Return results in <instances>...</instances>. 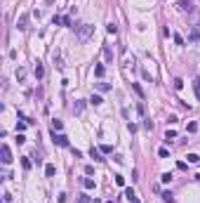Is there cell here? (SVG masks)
Wrapping results in <instances>:
<instances>
[{
	"label": "cell",
	"mask_w": 200,
	"mask_h": 203,
	"mask_svg": "<svg viewBox=\"0 0 200 203\" xmlns=\"http://www.w3.org/2000/svg\"><path fill=\"white\" fill-rule=\"evenodd\" d=\"M92 33H94V26H89V24H80V26H76V40H78V43H85Z\"/></svg>",
	"instance_id": "obj_1"
},
{
	"label": "cell",
	"mask_w": 200,
	"mask_h": 203,
	"mask_svg": "<svg viewBox=\"0 0 200 203\" xmlns=\"http://www.w3.org/2000/svg\"><path fill=\"white\" fill-rule=\"evenodd\" d=\"M0 156H3L0 161H3L5 165H10V163H12V151H10V146H7V144H3V146H0Z\"/></svg>",
	"instance_id": "obj_2"
},
{
	"label": "cell",
	"mask_w": 200,
	"mask_h": 203,
	"mask_svg": "<svg viewBox=\"0 0 200 203\" xmlns=\"http://www.w3.org/2000/svg\"><path fill=\"white\" fill-rule=\"evenodd\" d=\"M52 142L57 144V146H68V137H66V135H61V132L57 135L54 130H52Z\"/></svg>",
	"instance_id": "obj_3"
},
{
	"label": "cell",
	"mask_w": 200,
	"mask_h": 203,
	"mask_svg": "<svg viewBox=\"0 0 200 203\" xmlns=\"http://www.w3.org/2000/svg\"><path fill=\"white\" fill-rule=\"evenodd\" d=\"M16 28H19V31H26V28H28V14H21V17H19Z\"/></svg>",
	"instance_id": "obj_4"
},
{
	"label": "cell",
	"mask_w": 200,
	"mask_h": 203,
	"mask_svg": "<svg viewBox=\"0 0 200 203\" xmlns=\"http://www.w3.org/2000/svg\"><path fill=\"white\" fill-rule=\"evenodd\" d=\"M125 198H127V201H130V203H141V201L137 198V194H134L132 189H125Z\"/></svg>",
	"instance_id": "obj_5"
},
{
	"label": "cell",
	"mask_w": 200,
	"mask_h": 203,
	"mask_svg": "<svg viewBox=\"0 0 200 203\" xmlns=\"http://www.w3.org/2000/svg\"><path fill=\"white\" fill-rule=\"evenodd\" d=\"M104 57H106V62H113V50H111V45H104Z\"/></svg>",
	"instance_id": "obj_6"
},
{
	"label": "cell",
	"mask_w": 200,
	"mask_h": 203,
	"mask_svg": "<svg viewBox=\"0 0 200 203\" xmlns=\"http://www.w3.org/2000/svg\"><path fill=\"white\" fill-rule=\"evenodd\" d=\"M33 73H35V78H38V80H40V78L45 76V69H43V64H40V62L35 64V71H33Z\"/></svg>",
	"instance_id": "obj_7"
},
{
	"label": "cell",
	"mask_w": 200,
	"mask_h": 203,
	"mask_svg": "<svg viewBox=\"0 0 200 203\" xmlns=\"http://www.w3.org/2000/svg\"><path fill=\"white\" fill-rule=\"evenodd\" d=\"M82 187H85V189H94V179H92V177H85V179H82Z\"/></svg>",
	"instance_id": "obj_8"
},
{
	"label": "cell",
	"mask_w": 200,
	"mask_h": 203,
	"mask_svg": "<svg viewBox=\"0 0 200 203\" xmlns=\"http://www.w3.org/2000/svg\"><path fill=\"white\" fill-rule=\"evenodd\" d=\"M89 156H92L94 161H104V158H101V154H99V149H94V146L89 149Z\"/></svg>",
	"instance_id": "obj_9"
},
{
	"label": "cell",
	"mask_w": 200,
	"mask_h": 203,
	"mask_svg": "<svg viewBox=\"0 0 200 203\" xmlns=\"http://www.w3.org/2000/svg\"><path fill=\"white\" fill-rule=\"evenodd\" d=\"M61 127H64V123H61V121H57V118L52 121V130H54V132H59Z\"/></svg>",
	"instance_id": "obj_10"
},
{
	"label": "cell",
	"mask_w": 200,
	"mask_h": 203,
	"mask_svg": "<svg viewBox=\"0 0 200 203\" xmlns=\"http://www.w3.org/2000/svg\"><path fill=\"white\" fill-rule=\"evenodd\" d=\"M193 90H195V97L200 99V76H198V78L193 80Z\"/></svg>",
	"instance_id": "obj_11"
},
{
	"label": "cell",
	"mask_w": 200,
	"mask_h": 203,
	"mask_svg": "<svg viewBox=\"0 0 200 203\" xmlns=\"http://www.w3.org/2000/svg\"><path fill=\"white\" fill-rule=\"evenodd\" d=\"M160 179H162V184H170V182H172V173H162Z\"/></svg>",
	"instance_id": "obj_12"
},
{
	"label": "cell",
	"mask_w": 200,
	"mask_h": 203,
	"mask_svg": "<svg viewBox=\"0 0 200 203\" xmlns=\"http://www.w3.org/2000/svg\"><path fill=\"white\" fill-rule=\"evenodd\" d=\"M101 102H104V99H101L99 95H92V97H89V104H94V106H99Z\"/></svg>",
	"instance_id": "obj_13"
},
{
	"label": "cell",
	"mask_w": 200,
	"mask_h": 203,
	"mask_svg": "<svg viewBox=\"0 0 200 203\" xmlns=\"http://www.w3.org/2000/svg\"><path fill=\"white\" fill-rule=\"evenodd\" d=\"M54 173H57L54 165H47V168H45V175H47V177H54Z\"/></svg>",
	"instance_id": "obj_14"
},
{
	"label": "cell",
	"mask_w": 200,
	"mask_h": 203,
	"mask_svg": "<svg viewBox=\"0 0 200 203\" xmlns=\"http://www.w3.org/2000/svg\"><path fill=\"white\" fill-rule=\"evenodd\" d=\"M172 139H177V132H174V130H167V135H165V142H172Z\"/></svg>",
	"instance_id": "obj_15"
},
{
	"label": "cell",
	"mask_w": 200,
	"mask_h": 203,
	"mask_svg": "<svg viewBox=\"0 0 200 203\" xmlns=\"http://www.w3.org/2000/svg\"><path fill=\"white\" fill-rule=\"evenodd\" d=\"M186 158H188V163H200V156L198 154H188Z\"/></svg>",
	"instance_id": "obj_16"
},
{
	"label": "cell",
	"mask_w": 200,
	"mask_h": 203,
	"mask_svg": "<svg viewBox=\"0 0 200 203\" xmlns=\"http://www.w3.org/2000/svg\"><path fill=\"white\" fill-rule=\"evenodd\" d=\"M94 76H97V78H101V76H104V66H101V64H99V66H94Z\"/></svg>",
	"instance_id": "obj_17"
},
{
	"label": "cell",
	"mask_w": 200,
	"mask_h": 203,
	"mask_svg": "<svg viewBox=\"0 0 200 203\" xmlns=\"http://www.w3.org/2000/svg\"><path fill=\"white\" fill-rule=\"evenodd\" d=\"M158 156H160V158H167V156H170V151L165 149V146H162V149H158Z\"/></svg>",
	"instance_id": "obj_18"
},
{
	"label": "cell",
	"mask_w": 200,
	"mask_h": 203,
	"mask_svg": "<svg viewBox=\"0 0 200 203\" xmlns=\"http://www.w3.org/2000/svg\"><path fill=\"white\" fill-rule=\"evenodd\" d=\"M115 184H118V187H125V177L122 175H115Z\"/></svg>",
	"instance_id": "obj_19"
},
{
	"label": "cell",
	"mask_w": 200,
	"mask_h": 203,
	"mask_svg": "<svg viewBox=\"0 0 200 203\" xmlns=\"http://www.w3.org/2000/svg\"><path fill=\"white\" fill-rule=\"evenodd\" d=\"M97 87H99L101 92H106V90H111V85H108V83H97Z\"/></svg>",
	"instance_id": "obj_20"
},
{
	"label": "cell",
	"mask_w": 200,
	"mask_h": 203,
	"mask_svg": "<svg viewBox=\"0 0 200 203\" xmlns=\"http://www.w3.org/2000/svg\"><path fill=\"white\" fill-rule=\"evenodd\" d=\"M101 151H104V154H111L113 146H111V144H101Z\"/></svg>",
	"instance_id": "obj_21"
},
{
	"label": "cell",
	"mask_w": 200,
	"mask_h": 203,
	"mask_svg": "<svg viewBox=\"0 0 200 203\" xmlns=\"http://www.w3.org/2000/svg\"><path fill=\"white\" fill-rule=\"evenodd\" d=\"M172 38H174V43H177V45H184V38H181V35H179V33H174V35H172Z\"/></svg>",
	"instance_id": "obj_22"
},
{
	"label": "cell",
	"mask_w": 200,
	"mask_h": 203,
	"mask_svg": "<svg viewBox=\"0 0 200 203\" xmlns=\"http://www.w3.org/2000/svg\"><path fill=\"white\" fill-rule=\"evenodd\" d=\"M106 31H108V33H118V26H115V24H108Z\"/></svg>",
	"instance_id": "obj_23"
},
{
	"label": "cell",
	"mask_w": 200,
	"mask_h": 203,
	"mask_svg": "<svg viewBox=\"0 0 200 203\" xmlns=\"http://www.w3.org/2000/svg\"><path fill=\"white\" fill-rule=\"evenodd\" d=\"M162 201H167V203H172V191H165V194H162Z\"/></svg>",
	"instance_id": "obj_24"
},
{
	"label": "cell",
	"mask_w": 200,
	"mask_h": 203,
	"mask_svg": "<svg viewBox=\"0 0 200 203\" xmlns=\"http://www.w3.org/2000/svg\"><path fill=\"white\" fill-rule=\"evenodd\" d=\"M61 24H64V26H71L73 21H71V17H61Z\"/></svg>",
	"instance_id": "obj_25"
},
{
	"label": "cell",
	"mask_w": 200,
	"mask_h": 203,
	"mask_svg": "<svg viewBox=\"0 0 200 203\" xmlns=\"http://www.w3.org/2000/svg\"><path fill=\"white\" fill-rule=\"evenodd\" d=\"M174 87H177V90H181V87H184V80L177 78V80H174Z\"/></svg>",
	"instance_id": "obj_26"
},
{
	"label": "cell",
	"mask_w": 200,
	"mask_h": 203,
	"mask_svg": "<svg viewBox=\"0 0 200 203\" xmlns=\"http://www.w3.org/2000/svg\"><path fill=\"white\" fill-rule=\"evenodd\" d=\"M132 87H134V92H137V95H139V97H144V92H141V87H139L137 83H132Z\"/></svg>",
	"instance_id": "obj_27"
},
{
	"label": "cell",
	"mask_w": 200,
	"mask_h": 203,
	"mask_svg": "<svg viewBox=\"0 0 200 203\" xmlns=\"http://www.w3.org/2000/svg\"><path fill=\"white\" fill-rule=\"evenodd\" d=\"M52 24H54V26H59V24H61V17L54 14V17H52Z\"/></svg>",
	"instance_id": "obj_28"
},
{
	"label": "cell",
	"mask_w": 200,
	"mask_h": 203,
	"mask_svg": "<svg viewBox=\"0 0 200 203\" xmlns=\"http://www.w3.org/2000/svg\"><path fill=\"white\" fill-rule=\"evenodd\" d=\"M186 130H188V132H195V130H198V125H195V123H188Z\"/></svg>",
	"instance_id": "obj_29"
},
{
	"label": "cell",
	"mask_w": 200,
	"mask_h": 203,
	"mask_svg": "<svg viewBox=\"0 0 200 203\" xmlns=\"http://www.w3.org/2000/svg\"><path fill=\"white\" fill-rule=\"evenodd\" d=\"M82 109H85V104H82V102H78V104H76V114H80Z\"/></svg>",
	"instance_id": "obj_30"
},
{
	"label": "cell",
	"mask_w": 200,
	"mask_h": 203,
	"mask_svg": "<svg viewBox=\"0 0 200 203\" xmlns=\"http://www.w3.org/2000/svg\"><path fill=\"white\" fill-rule=\"evenodd\" d=\"M21 165H24V170H28V168H31V161H28V158H24V161H21Z\"/></svg>",
	"instance_id": "obj_31"
},
{
	"label": "cell",
	"mask_w": 200,
	"mask_h": 203,
	"mask_svg": "<svg viewBox=\"0 0 200 203\" xmlns=\"http://www.w3.org/2000/svg\"><path fill=\"white\" fill-rule=\"evenodd\" d=\"M80 203H89V196H80Z\"/></svg>",
	"instance_id": "obj_32"
},
{
	"label": "cell",
	"mask_w": 200,
	"mask_h": 203,
	"mask_svg": "<svg viewBox=\"0 0 200 203\" xmlns=\"http://www.w3.org/2000/svg\"><path fill=\"white\" fill-rule=\"evenodd\" d=\"M106 203H111V201H106Z\"/></svg>",
	"instance_id": "obj_33"
}]
</instances>
